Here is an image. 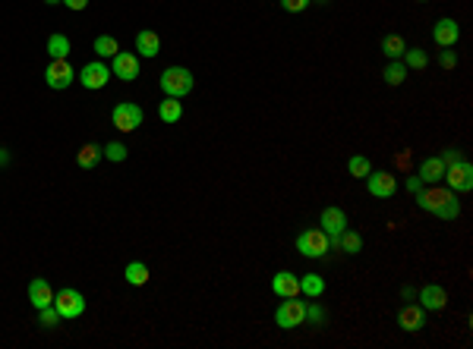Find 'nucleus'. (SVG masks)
I'll list each match as a JSON object with an SVG mask.
<instances>
[{
    "instance_id": "obj_8",
    "label": "nucleus",
    "mask_w": 473,
    "mask_h": 349,
    "mask_svg": "<svg viewBox=\"0 0 473 349\" xmlns=\"http://www.w3.org/2000/svg\"><path fill=\"white\" fill-rule=\"evenodd\" d=\"M275 321H278V328H284V330L300 328L303 321H306V306L297 302V296L294 299H287V302H281L278 312H275Z\"/></svg>"
},
{
    "instance_id": "obj_34",
    "label": "nucleus",
    "mask_w": 473,
    "mask_h": 349,
    "mask_svg": "<svg viewBox=\"0 0 473 349\" xmlns=\"http://www.w3.org/2000/svg\"><path fill=\"white\" fill-rule=\"evenodd\" d=\"M438 63H442V70H454V66H458V54L445 48L442 54H438Z\"/></svg>"
},
{
    "instance_id": "obj_5",
    "label": "nucleus",
    "mask_w": 473,
    "mask_h": 349,
    "mask_svg": "<svg viewBox=\"0 0 473 349\" xmlns=\"http://www.w3.org/2000/svg\"><path fill=\"white\" fill-rule=\"evenodd\" d=\"M111 123H114V129H120V132H133V129L142 126V107L133 104V101H123V104H117L114 110H111Z\"/></svg>"
},
{
    "instance_id": "obj_3",
    "label": "nucleus",
    "mask_w": 473,
    "mask_h": 349,
    "mask_svg": "<svg viewBox=\"0 0 473 349\" xmlns=\"http://www.w3.org/2000/svg\"><path fill=\"white\" fill-rule=\"evenodd\" d=\"M328 236H325L322 227H313V230H303L300 236H297V252L306 258H325L328 255Z\"/></svg>"
},
{
    "instance_id": "obj_40",
    "label": "nucleus",
    "mask_w": 473,
    "mask_h": 349,
    "mask_svg": "<svg viewBox=\"0 0 473 349\" xmlns=\"http://www.w3.org/2000/svg\"><path fill=\"white\" fill-rule=\"evenodd\" d=\"M401 296H404V299H414L416 292H414V290H410V286H401Z\"/></svg>"
},
{
    "instance_id": "obj_27",
    "label": "nucleus",
    "mask_w": 473,
    "mask_h": 349,
    "mask_svg": "<svg viewBox=\"0 0 473 349\" xmlns=\"http://www.w3.org/2000/svg\"><path fill=\"white\" fill-rule=\"evenodd\" d=\"M382 76H385L388 86H401L404 79H407V66H404V60H391V63L382 70Z\"/></svg>"
},
{
    "instance_id": "obj_18",
    "label": "nucleus",
    "mask_w": 473,
    "mask_h": 349,
    "mask_svg": "<svg viewBox=\"0 0 473 349\" xmlns=\"http://www.w3.org/2000/svg\"><path fill=\"white\" fill-rule=\"evenodd\" d=\"M420 183L423 186H432V183H438V179L445 177V164H442V157H426L423 164H420Z\"/></svg>"
},
{
    "instance_id": "obj_32",
    "label": "nucleus",
    "mask_w": 473,
    "mask_h": 349,
    "mask_svg": "<svg viewBox=\"0 0 473 349\" xmlns=\"http://www.w3.org/2000/svg\"><path fill=\"white\" fill-rule=\"evenodd\" d=\"M57 321H60V315H57V308H54V306H48V308H38V324H41L44 330L57 328Z\"/></svg>"
},
{
    "instance_id": "obj_12",
    "label": "nucleus",
    "mask_w": 473,
    "mask_h": 349,
    "mask_svg": "<svg viewBox=\"0 0 473 349\" xmlns=\"http://www.w3.org/2000/svg\"><path fill=\"white\" fill-rule=\"evenodd\" d=\"M111 76L123 79V82H133V79L139 76V60H136V54H123V50H117L114 57H111Z\"/></svg>"
},
{
    "instance_id": "obj_24",
    "label": "nucleus",
    "mask_w": 473,
    "mask_h": 349,
    "mask_svg": "<svg viewBox=\"0 0 473 349\" xmlns=\"http://www.w3.org/2000/svg\"><path fill=\"white\" fill-rule=\"evenodd\" d=\"M98 161H101V148H98V145H92V142H89V145H82V148H79V154H76V164L82 167V170H92V167L98 164Z\"/></svg>"
},
{
    "instance_id": "obj_30",
    "label": "nucleus",
    "mask_w": 473,
    "mask_h": 349,
    "mask_svg": "<svg viewBox=\"0 0 473 349\" xmlns=\"http://www.w3.org/2000/svg\"><path fill=\"white\" fill-rule=\"evenodd\" d=\"M101 154L108 157V161H114V164H120V161H127V145L123 142H108L104 148H101Z\"/></svg>"
},
{
    "instance_id": "obj_11",
    "label": "nucleus",
    "mask_w": 473,
    "mask_h": 349,
    "mask_svg": "<svg viewBox=\"0 0 473 349\" xmlns=\"http://www.w3.org/2000/svg\"><path fill=\"white\" fill-rule=\"evenodd\" d=\"M366 189H369V195L373 199H391L394 192H398V179L391 177V173L385 170H369V177H366Z\"/></svg>"
},
{
    "instance_id": "obj_7",
    "label": "nucleus",
    "mask_w": 473,
    "mask_h": 349,
    "mask_svg": "<svg viewBox=\"0 0 473 349\" xmlns=\"http://www.w3.org/2000/svg\"><path fill=\"white\" fill-rule=\"evenodd\" d=\"M445 183L452 192H470L473 189V164L470 161H458V164L445 167Z\"/></svg>"
},
{
    "instance_id": "obj_15",
    "label": "nucleus",
    "mask_w": 473,
    "mask_h": 349,
    "mask_svg": "<svg viewBox=\"0 0 473 349\" xmlns=\"http://www.w3.org/2000/svg\"><path fill=\"white\" fill-rule=\"evenodd\" d=\"M398 324H401L404 330H410V334H416V330L426 328V308L416 302V306H404L401 312H398Z\"/></svg>"
},
{
    "instance_id": "obj_13",
    "label": "nucleus",
    "mask_w": 473,
    "mask_h": 349,
    "mask_svg": "<svg viewBox=\"0 0 473 349\" xmlns=\"http://www.w3.org/2000/svg\"><path fill=\"white\" fill-rule=\"evenodd\" d=\"M416 299H420V306H423L426 312H442L445 302H448V292H445L438 283H426L423 290L416 292Z\"/></svg>"
},
{
    "instance_id": "obj_36",
    "label": "nucleus",
    "mask_w": 473,
    "mask_h": 349,
    "mask_svg": "<svg viewBox=\"0 0 473 349\" xmlns=\"http://www.w3.org/2000/svg\"><path fill=\"white\" fill-rule=\"evenodd\" d=\"M458 161H464V154H461V148H445V151H442V164H445V167L458 164Z\"/></svg>"
},
{
    "instance_id": "obj_22",
    "label": "nucleus",
    "mask_w": 473,
    "mask_h": 349,
    "mask_svg": "<svg viewBox=\"0 0 473 349\" xmlns=\"http://www.w3.org/2000/svg\"><path fill=\"white\" fill-rule=\"evenodd\" d=\"M404 50H407V44H404L401 35H385L382 38V54H385L388 60H401Z\"/></svg>"
},
{
    "instance_id": "obj_37",
    "label": "nucleus",
    "mask_w": 473,
    "mask_h": 349,
    "mask_svg": "<svg viewBox=\"0 0 473 349\" xmlns=\"http://www.w3.org/2000/svg\"><path fill=\"white\" fill-rule=\"evenodd\" d=\"M394 164L401 167V170H407V167H410V151H407V148H404V151H401V154H394Z\"/></svg>"
},
{
    "instance_id": "obj_20",
    "label": "nucleus",
    "mask_w": 473,
    "mask_h": 349,
    "mask_svg": "<svg viewBox=\"0 0 473 349\" xmlns=\"http://www.w3.org/2000/svg\"><path fill=\"white\" fill-rule=\"evenodd\" d=\"M70 38L66 35H50L48 38V57L50 60H66L70 57Z\"/></svg>"
},
{
    "instance_id": "obj_33",
    "label": "nucleus",
    "mask_w": 473,
    "mask_h": 349,
    "mask_svg": "<svg viewBox=\"0 0 473 349\" xmlns=\"http://www.w3.org/2000/svg\"><path fill=\"white\" fill-rule=\"evenodd\" d=\"M306 321H313L315 328H322L325 324V308L322 306H306Z\"/></svg>"
},
{
    "instance_id": "obj_16",
    "label": "nucleus",
    "mask_w": 473,
    "mask_h": 349,
    "mask_svg": "<svg viewBox=\"0 0 473 349\" xmlns=\"http://www.w3.org/2000/svg\"><path fill=\"white\" fill-rule=\"evenodd\" d=\"M272 290L278 296H284V299H294V296H300V277L290 271H278L272 277Z\"/></svg>"
},
{
    "instance_id": "obj_19",
    "label": "nucleus",
    "mask_w": 473,
    "mask_h": 349,
    "mask_svg": "<svg viewBox=\"0 0 473 349\" xmlns=\"http://www.w3.org/2000/svg\"><path fill=\"white\" fill-rule=\"evenodd\" d=\"M136 50L142 54V57H158L161 54V38L155 35V32H139L136 35Z\"/></svg>"
},
{
    "instance_id": "obj_17",
    "label": "nucleus",
    "mask_w": 473,
    "mask_h": 349,
    "mask_svg": "<svg viewBox=\"0 0 473 349\" xmlns=\"http://www.w3.org/2000/svg\"><path fill=\"white\" fill-rule=\"evenodd\" d=\"M29 302L35 308H48V306H54V290H50V283L48 280H41V277H35L29 283Z\"/></svg>"
},
{
    "instance_id": "obj_21",
    "label": "nucleus",
    "mask_w": 473,
    "mask_h": 349,
    "mask_svg": "<svg viewBox=\"0 0 473 349\" xmlns=\"http://www.w3.org/2000/svg\"><path fill=\"white\" fill-rule=\"evenodd\" d=\"M300 292H303V296H309V299H319V296L325 292V280L319 277V274H303Z\"/></svg>"
},
{
    "instance_id": "obj_39",
    "label": "nucleus",
    "mask_w": 473,
    "mask_h": 349,
    "mask_svg": "<svg viewBox=\"0 0 473 349\" xmlns=\"http://www.w3.org/2000/svg\"><path fill=\"white\" fill-rule=\"evenodd\" d=\"M64 3H66L70 10H86V7H89V0H64Z\"/></svg>"
},
{
    "instance_id": "obj_38",
    "label": "nucleus",
    "mask_w": 473,
    "mask_h": 349,
    "mask_svg": "<svg viewBox=\"0 0 473 349\" xmlns=\"http://www.w3.org/2000/svg\"><path fill=\"white\" fill-rule=\"evenodd\" d=\"M407 189H410V192H414V195L420 192V189H423V183H420V177H410V179H407Z\"/></svg>"
},
{
    "instance_id": "obj_2",
    "label": "nucleus",
    "mask_w": 473,
    "mask_h": 349,
    "mask_svg": "<svg viewBox=\"0 0 473 349\" xmlns=\"http://www.w3.org/2000/svg\"><path fill=\"white\" fill-rule=\"evenodd\" d=\"M161 92L167 98H187L193 92V72L187 66H171L161 72Z\"/></svg>"
},
{
    "instance_id": "obj_41",
    "label": "nucleus",
    "mask_w": 473,
    "mask_h": 349,
    "mask_svg": "<svg viewBox=\"0 0 473 349\" xmlns=\"http://www.w3.org/2000/svg\"><path fill=\"white\" fill-rule=\"evenodd\" d=\"M10 161V154H7V148H0V164H7Z\"/></svg>"
},
{
    "instance_id": "obj_29",
    "label": "nucleus",
    "mask_w": 473,
    "mask_h": 349,
    "mask_svg": "<svg viewBox=\"0 0 473 349\" xmlns=\"http://www.w3.org/2000/svg\"><path fill=\"white\" fill-rule=\"evenodd\" d=\"M117 50H120V48H117V38H111V35H98V38H95V54H98V60L101 57H114Z\"/></svg>"
},
{
    "instance_id": "obj_35",
    "label": "nucleus",
    "mask_w": 473,
    "mask_h": 349,
    "mask_svg": "<svg viewBox=\"0 0 473 349\" xmlns=\"http://www.w3.org/2000/svg\"><path fill=\"white\" fill-rule=\"evenodd\" d=\"M309 3H313V0H281V7H284L287 13H303Z\"/></svg>"
},
{
    "instance_id": "obj_14",
    "label": "nucleus",
    "mask_w": 473,
    "mask_h": 349,
    "mask_svg": "<svg viewBox=\"0 0 473 349\" xmlns=\"http://www.w3.org/2000/svg\"><path fill=\"white\" fill-rule=\"evenodd\" d=\"M432 38H436L438 48H454L461 38V26L454 19H438L436 26H432Z\"/></svg>"
},
{
    "instance_id": "obj_43",
    "label": "nucleus",
    "mask_w": 473,
    "mask_h": 349,
    "mask_svg": "<svg viewBox=\"0 0 473 349\" xmlns=\"http://www.w3.org/2000/svg\"><path fill=\"white\" fill-rule=\"evenodd\" d=\"M313 3H322V7H325V3H328V0H313Z\"/></svg>"
},
{
    "instance_id": "obj_28",
    "label": "nucleus",
    "mask_w": 473,
    "mask_h": 349,
    "mask_svg": "<svg viewBox=\"0 0 473 349\" xmlns=\"http://www.w3.org/2000/svg\"><path fill=\"white\" fill-rule=\"evenodd\" d=\"M369 170H373V164H369V157H363V154H353L351 161H347V173H351L353 179H366Z\"/></svg>"
},
{
    "instance_id": "obj_23",
    "label": "nucleus",
    "mask_w": 473,
    "mask_h": 349,
    "mask_svg": "<svg viewBox=\"0 0 473 349\" xmlns=\"http://www.w3.org/2000/svg\"><path fill=\"white\" fill-rule=\"evenodd\" d=\"M158 117H161V123H177L180 117H183V104H180V98L161 101V107H158Z\"/></svg>"
},
{
    "instance_id": "obj_25",
    "label": "nucleus",
    "mask_w": 473,
    "mask_h": 349,
    "mask_svg": "<svg viewBox=\"0 0 473 349\" xmlns=\"http://www.w3.org/2000/svg\"><path fill=\"white\" fill-rule=\"evenodd\" d=\"M123 277H127L129 286H145V283H149V268H145L142 261H129Z\"/></svg>"
},
{
    "instance_id": "obj_4",
    "label": "nucleus",
    "mask_w": 473,
    "mask_h": 349,
    "mask_svg": "<svg viewBox=\"0 0 473 349\" xmlns=\"http://www.w3.org/2000/svg\"><path fill=\"white\" fill-rule=\"evenodd\" d=\"M54 308H57L60 318L73 321L86 312V296H82L79 290H73V286H64V290L54 292Z\"/></svg>"
},
{
    "instance_id": "obj_9",
    "label": "nucleus",
    "mask_w": 473,
    "mask_h": 349,
    "mask_svg": "<svg viewBox=\"0 0 473 349\" xmlns=\"http://www.w3.org/2000/svg\"><path fill=\"white\" fill-rule=\"evenodd\" d=\"M73 79H76V70L70 66V60H50L48 70H44V82H48L50 88H57V92L70 88Z\"/></svg>"
},
{
    "instance_id": "obj_1",
    "label": "nucleus",
    "mask_w": 473,
    "mask_h": 349,
    "mask_svg": "<svg viewBox=\"0 0 473 349\" xmlns=\"http://www.w3.org/2000/svg\"><path fill=\"white\" fill-rule=\"evenodd\" d=\"M416 205L423 208V211L436 214L438 221H454L461 214V205H458V192H452L448 186H426L416 192Z\"/></svg>"
},
{
    "instance_id": "obj_26",
    "label": "nucleus",
    "mask_w": 473,
    "mask_h": 349,
    "mask_svg": "<svg viewBox=\"0 0 473 349\" xmlns=\"http://www.w3.org/2000/svg\"><path fill=\"white\" fill-rule=\"evenodd\" d=\"M337 249L347 252V255H357V252L363 249V236L353 233V230H344V233L337 236Z\"/></svg>"
},
{
    "instance_id": "obj_44",
    "label": "nucleus",
    "mask_w": 473,
    "mask_h": 349,
    "mask_svg": "<svg viewBox=\"0 0 473 349\" xmlns=\"http://www.w3.org/2000/svg\"><path fill=\"white\" fill-rule=\"evenodd\" d=\"M416 3H426V0H416Z\"/></svg>"
},
{
    "instance_id": "obj_6",
    "label": "nucleus",
    "mask_w": 473,
    "mask_h": 349,
    "mask_svg": "<svg viewBox=\"0 0 473 349\" xmlns=\"http://www.w3.org/2000/svg\"><path fill=\"white\" fill-rule=\"evenodd\" d=\"M319 227L325 230V236H328V246L331 249H337V236L347 230V214L341 211V208H325L322 214H319Z\"/></svg>"
},
{
    "instance_id": "obj_10",
    "label": "nucleus",
    "mask_w": 473,
    "mask_h": 349,
    "mask_svg": "<svg viewBox=\"0 0 473 349\" xmlns=\"http://www.w3.org/2000/svg\"><path fill=\"white\" fill-rule=\"evenodd\" d=\"M111 79V66H104L101 60H95V63H86L82 70H79V82L89 88V92H98V88L108 86Z\"/></svg>"
},
{
    "instance_id": "obj_31",
    "label": "nucleus",
    "mask_w": 473,
    "mask_h": 349,
    "mask_svg": "<svg viewBox=\"0 0 473 349\" xmlns=\"http://www.w3.org/2000/svg\"><path fill=\"white\" fill-rule=\"evenodd\" d=\"M404 66H410V70H423V66H426V54L420 48H407V50H404Z\"/></svg>"
},
{
    "instance_id": "obj_42",
    "label": "nucleus",
    "mask_w": 473,
    "mask_h": 349,
    "mask_svg": "<svg viewBox=\"0 0 473 349\" xmlns=\"http://www.w3.org/2000/svg\"><path fill=\"white\" fill-rule=\"evenodd\" d=\"M44 3H48V7H54V3H64V0H44Z\"/></svg>"
}]
</instances>
